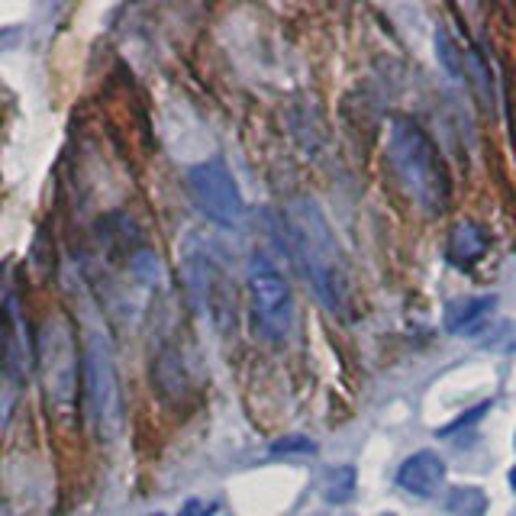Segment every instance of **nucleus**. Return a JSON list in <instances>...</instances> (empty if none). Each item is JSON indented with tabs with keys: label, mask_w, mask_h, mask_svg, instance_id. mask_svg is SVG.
Returning <instances> with one entry per match:
<instances>
[{
	"label": "nucleus",
	"mask_w": 516,
	"mask_h": 516,
	"mask_svg": "<svg viewBox=\"0 0 516 516\" xmlns=\"http://www.w3.org/2000/svg\"><path fill=\"white\" fill-rule=\"evenodd\" d=\"M217 507H220L217 500H188L178 516H210V513H217Z\"/></svg>",
	"instance_id": "obj_12"
},
{
	"label": "nucleus",
	"mask_w": 516,
	"mask_h": 516,
	"mask_svg": "<svg viewBox=\"0 0 516 516\" xmlns=\"http://www.w3.org/2000/svg\"><path fill=\"white\" fill-rule=\"evenodd\" d=\"M442 481H446V465H442V458L436 452L410 455L397 471V484L417 497H433L442 487Z\"/></svg>",
	"instance_id": "obj_7"
},
{
	"label": "nucleus",
	"mask_w": 516,
	"mask_h": 516,
	"mask_svg": "<svg viewBox=\"0 0 516 516\" xmlns=\"http://www.w3.org/2000/svg\"><path fill=\"white\" fill-rule=\"evenodd\" d=\"M249 291H252L255 320L262 326V333L268 339H281L291 329L294 300H291L288 281L281 278V271L262 255L249 265Z\"/></svg>",
	"instance_id": "obj_5"
},
{
	"label": "nucleus",
	"mask_w": 516,
	"mask_h": 516,
	"mask_svg": "<svg viewBox=\"0 0 516 516\" xmlns=\"http://www.w3.org/2000/svg\"><path fill=\"white\" fill-rule=\"evenodd\" d=\"M36 362L49 400L55 407L68 410L78 400V375L84 365V355H78V342L68 320L49 317L42 323L36 336Z\"/></svg>",
	"instance_id": "obj_3"
},
{
	"label": "nucleus",
	"mask_w": 516,
	"mask_h": 516,
	"mask_svg": "<svg viewBox=\"0 0 516 516\" xmlns=\"http://www.w3.org/2000/svg\"><path fill=\"white\" fill-rule=\"evenodd\" d=\"M355 494V471L352 468H333L323 478V497L329 504H346Z\"/></svg>",
	"instance_id": "obj_11"
},
{
	"label": "nucleus",
	"mask_w": 516,
	"mask_h": 516,
	"mask_svg": "<svg viewBox=\"0 0 516 516\" xmlns=\"http://www.w3.org/2000/svg\"><path fill=\"white\" fill-rule=\"evenodd\" d=\"M188 184H191V194L197 200V207L207 213L213 223H223V226H236L242 220V194L236 188L233 175L223 159H210L204 165H194L188 171Z\"/></svg>",
	"instance_id": "obj_6"
},
{
	"label": "nucleus",
	"mask_w": 516,
	"mask_h": 516,
	"mask_svg": "<svg viewBox=\"0 0 516 516\" xmlns=\"http://www.w3.org/2000/svg\"><path fill=\"white\" fill-rule=\"evenodd\" d=\"M291 236L297 249V262L310 278L313 291H317L329 307H339L342 291V255L336 249L333 236L323 223V217L310 204H297L291 213Z\"/></svg>",
	"instance_id": "obj_2"
},
{
	"label": "nucleus",
	"mask_w": 516,
	"mask_h": 516,
	"mask_svg": "<svg viewBox=\"0 0 516 516\" xmlns=\"http://www.w3.org/2000/svg\"><path fill=\"white\" fill-rule=\"evenodd\" d=\"M149 516H165V513H149Z\"/></svg>",
	"instance_id": "obj_15"
},
{
	"label": "nucleus",
	"mask_w": 516,
	"mask_h": 516,
	"mask_svg": "<svg viewBox=\"0 0 516 516\" xmlns=\"http://www.w3.org/2000/svg\"><path fill=\"white\" fill-rule=\"evenodd\" d=\"M497 304L494 297H475V300H455V304L446 310V326L452 333H468L478 320L487 317V310Z\"/></svg>",
	"instance_id": "obj_9"
},
{
	"label": "nucleus",
	"mask_w": 516,
	"mask_h": 516,
	"mask_svg": "<svg viewBox=\"0 0 516 516\" xmlns=\"http://www.w3.org/2000/svg\"><path fill=\"white\" fill-rule=\"evenodd\" d=\"M313 449H317V446L307 442V439H300V436H294L288 442H278V446H275V452H313Z\"/></svg>",
	"instance_id": "obj_13"
},
{
	"label": "nucleus",
	"mask_w": 516,
	"mask_h": 516,
	"mask_svg": "<svg viewBox=\"0 0 516 516\" xmlns=\"http://www.w3.org/2000/svg\"><path fill=\"white\" fill-rule=\"evenodd\" d=\"M391 162L410 191L413 204L426 213H439L449 200V175L436 146L417 123L397 117L391 126Z\"/></svg>",
	"instance_id": "obj_1"
},
{
	"label": "nucleus",
	"mask_w": 516,
	"mask_h": 516,
	"mask_svg": "<svg viewBox=\"0 0 516 516\" xmlns=\"http://www.w3.org/2000/svg\"><path fill=\"white\" fill-rule=\"evenodd\" d=\"M487 252V236L481 233L478 226H471V223H458L452 229V239H449V255H452V262L458 265H471V262H478V258Z\"/></svg>",
	"instance_id": "obj_8"
},
{
	"label": "nucleus",
	"mask_w": 516,
	"mask_h": 516,
	"mask_svg": "<svg viewBox=\"0 0 516 516\" xmlns=\"http://www.w3.org/2000/svg\"><path fill=\"white\" fill-rule=\"evenodd\" d=\"M510 484H513V491H516V468L510 471Z\"/></svg>",
	"instance_id": "obj_14"
},
{
	"label": "nucleus",
	"mask_w": 516,
	"mask_h": 516,
	"mask_svg": "<svg viewBox=\"0 0 516 516\" xmlns=\"http://www.w3.org/2000/svg\"><path fill=\"white\" fill-rule=\"evenodd\" d=\"M446 510L452 516H484L487 497L481 487H455V491L446 497Z\"/></svg>",
	"instance_id": "obj_10"
},
{
	"label": "nucleus",
	"mask_w": 516,
	"mask_h": 516,
	"mask_svg": "<svg viewBox=\"0 0 516 516\" xmlns=\"http://www.w3.org/2000/svg\"><path fill=\"white\" fill-rule=\"evenodd\" d=\"M81 387H84V404H88V417L100 429V436L117 433L123 423L120 381H117V368H113L110 346L100 333H91L88 346H84Z\"/></svg>",
	"instance_id": "obj_4"
}]
</instances>
